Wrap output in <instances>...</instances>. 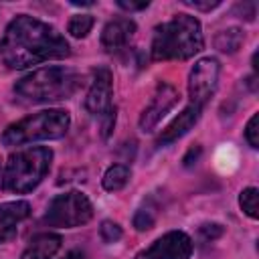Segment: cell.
Returning a JSON list of instances; mask_svg holds the SVG:
<instances>
[{"label":"cell","mask_w":259,"mask_h":259,"mask_svg":"<svg viewBox=\"0 0 259 259\" xmlns=\"http://www.w3.org/2000/svg\"><path fill=\"white\" fill-rule=\"evenodd\" d=\"M130 182V168L125 164H113L105 170L103 178H101V184L107 192H117L121 190L125 184Z\"/></svg>","instance_id":"15"},{"label":"cell","mask_w":259,"mask_h":259,"mask_svg":"<svg viewBox=\"0 0 259 259\" xmlns=\"http://www.w3.org/2000/svg\"><path fill=\"white\" fill-rule=\"evenodd\" d=\"M0 55L10 69H26L45 61L65 59L71 55V47L49 22L28 14H18L4 30Z\"/></svg>","instance_id":"1"},{"label":"cell","mask_w":259,"mask_h":259,"mask_svg":"<svg viewBox=\"0 0 259 259\" xmlns=\"http://www.w3.org/2000/svg\"><path fill=\"white\" fill-rule=\"evenodd\" d=\"M53 160V150L45 146L18 150L6 162L2 174V186L10 192L24 194L34 190L47 176Z\"/></svg>","instance_id":"4"},{"label":"cell","mask_w":259,"mask_h":259,"mask_svg":"<svg viewBox=\"0 0 259 259\" xmlns=\"http://www.w3.org/2000/svg\"><path fill=\"white\" fill-rule=\"evenodd\" d=\"M99 235H101V239L105 241V243H115V241H119L121 239V227L117 225V223H113V221H103L101 223V227H99Z\"/></svg>","instance_id":"20"},{"label":"cell","mask_w":259,"mask_h":259,"mask_svg":"<svg viewBox=\"0 0 259 259\" xmlns=\"http://www.w3.org/2000/svg\"><path fill=\"white\" fill-rule=\"evenodd\" d=\"M200 113H202V107L188 103V105H186V107L172 119V123L158 136L156 146H158V148H164V146H168V144L180 140L184 134H188V130H192V125L198 121Z\"/></svg>","instance_id":"13"},{"label":"cell","mask_w":259,"mask_h":259,"mask_svg":"<svg viewBox=\"0 0 259 259\" xmlns=\"http://www.w3.org/2000/svg\"><path fill=\"white\" fill-rule=\"evenodd\" d=\"M192 255V239L184 231H170L158 237L150 247L142 249L136 259H188Z\"/></svg>","instance_id":"9"},{"label":"cell","mask_w":259,"mask_h":259,"mask_svg":"<svg viewBox=\"0 0 259 259\" xmlns=\"http://www.w3.org/2000/svg\"><path fill=\"white\" fill-rule=\"evenodd\" d=\"M178 91L176 87H172L170 83H160L154 97L150 99V103L144 107L142 115H140V130L142 132H154V127L162 121V117L176 105L178 101Z\"/></svg>","instance_id":"10"},{"label":"cell","mask_w":259,"mask_h":259,"mask_svg":"<svg viewBox=\"0 0 259 259\" xmlns=\"http://www.w3.org/2000/svg\"><path fill=\"white\" fill-rule=\"evenodd\" d=\"M113 77L107 67H99L93 73L91 87L85 97V107L91 115H97L103 119V134L113 127L115 123V107H113Z\"/></svg>","instance_id":"7"},{"label":"cell","mask_w":259,"mask_h":259,"mask_svg":"<svg viewBox=\"0 0 259 259\" xmlns=\"http://www.w3.org/2000/svg\"><path fill=\"white\" fill-rule=\"evenodd\" d=\"M61 237L57 233H38L30 239L20 259H53L61 249Z\"/></svg>","instance_id":"14"},{"label":"cell","mask_w":259,"mask_h":259,"mask_svg":"<svg viewBox=\"0 0 259 259\" xmlns=\"http://www.w3.org/2000/svg\"><path fill=\"white\" fill-rule=\"evenodd\" d=\"M93 22H95V20H93L91 14H75V16L69 20L67 30H69L71 36H75V38H83V36H87V34L91 32Z\"/></svg>","instance_id":"17"},{"label":"cell","mask_w":259,"mask_h":259,"mask_svg":"<svg viewBox=\"0 0 259 259\" xmlns=\"http://www.w3.org/2000/svg\"><path fill=\"white\" fill-rule=\"evenodd\" d=\"M204 47L202 26L190 14H176L174 18L156 26L150 55L154 61H186Z\"/></svg>","instance_id":"2"},{"label":"cell","mask_w":259,"mask_h":259,"mask_svg":"<svg viewBox=\"0 0 259 259\" xmlns=\"http://www.w3.org/2000/svg\"><path fill=\"white\" fill-rule=\"evenodd\" d=\"M117 6L127 10V12H136V10H144L150 6L148 0H142V2H134V0H117Z\"/></svg>","instance_id":"23"},{"label":"cell","mask_w":259,"mask_h":259,"mask_svg":"<svg viewBox=\"0 0 259 259\" xmlns=\"http://www.w3.org/2000/svg\"><path fill=\"white\" fill-rule=\"evenodd\" d=\"M221 75V63L214 57H202L194 63L188 75V97L192 105L204 107V103L214 95Z\"/></svg>","instance_id":"8"},{"label":"cell","mask_w":259,"mask_h":259,"mask_svg":"<svg viewBox=\"0 0 259 259\" xmlns=\"http://www.w3.org/2000/svg\"><path fill=\"white\" fill-rule=\"evenodd\" d=\"M200 233L204 235V239H206V241H212V239H217V237H221V235H223V227H221V225H217V223L202 225V227H200Z\"/></svg>","instance_id":"22"},{"label":"cell","mask_w":259,"mask_h":259,"mask_svg":"<svg viewBox=\"0 0 259 259\" xmlns=\"http://www.w3.org/2000/svg\"><path fill=\"white\" fill-rule=\"evenodd\" d=\"M69 125H71V117L65 109H42L10 123L0 140L8 148L38 140H59L67 134Z\"/></svg>","instance_id":"5"},{"label":"cell","mask_w":259,"mask_h":259,"mask_svg":"<svg viewBox=\"0 0 259 259\" xmlns=\"http://www.w3.org/2000/svg\"><path fill=\"white\" fill-rule=\"evenodd\" d=\"M91 219H93V204L79 190L57 194L49 202L45 212V223L49 227H61V229L81 227L87 225Z\"/></svg>","instance_id":"6"},{"label":"cell","mask_w":259,"mask_h":259,"mask_svg":"<svg viewBox=\"0 0 259 259\" xmlns=\"http://www.w3.org/2000/svg\"><path fill=\"white\" fill-rule=\"evenodd\" d=\"M79 87V75L69 67H42L14 83V93L26 103L69 99Z\"/></svg>","instance_id":"3"},{"label":"cell","mask_w":259,"mask_h":259,"mask_svg":"<svg viewBox=\"0 0 259 259\" xmlns=\"http://www.w3.org/2000/svg\"><path fill=\"white\" fill-rule=\"evenodd\" d=\"M65 259H83V253L81 251H71V253H67Z\"/></svg>","instance_id":"25"},{"label":"cell","mask_w":259,"mask_h":259,"mask_svg":"<svg viewBox=\"0 0 259 259\" xmlns=\"http://www.w3.org/2000/svg\"><path fill=\"white\" fill-rule=\"evenodd\" d=\"M184 4H188V6H192V8H198V10H212V8H217L221 2L217 0V2H190V0H184Z\"/></svg>","instance_id":"24"},{"label":"cell","mask_w":259,"mask_h":259,"mask_svg":"<svg viewBox=\"0 0 259 259\" xmlns=\"http://www.w3.org/2000/svg\"><path fill=\"white\" fill-rule=\"evenodd\" d=\"M134 32H136V22L132 18H125V16L113 18L101 30V47L107 53L121 51L130 42V38L134 36Z\"/></svg>","instance_id":"11"},{"label":"cell","mask_w":259,"mask_h":259,"mask_svg":"<svg viewBox=\"0 0 259 259\" xmlns=\"http://www.w3.org/2000/svg\"><path fill=\"white\" fill-rule=\"evenodd\" d=\"M154 223H156V212H154V208H150V206H142V208H138V212L134 214V227H136L138 231H148V229L154 227Z\"/></svg>","instance_id":"19"},{"label":"cell","mask_w":259,"mask_h":259,"mask_svg":"<svg viewBox=\"0 0 259 259\" xmlns=\"http://www.w3.org/2000/svg\"><path fill=\"white\" fill-rule=\"evenodd\" d=\"M257 194L259 192L255 186H249L239 194V206L249 219H257Z\"/></svg>","instance_id":"18"},{"label":"cell","mask_w":259,"mask_h":259,"mask_svg":"<svg viewBox=\"0 0 259 259\" xmlns=\"http://www.w3.org/2000/svg\"><path fill=\"white\" fill-rule=\"evenodd\" d=\"M30 204L26 200H10L0 204V243H6L16 237L18 225L28 219Z\"/></svg>","instance_id":"12"},{"label":"cell","mask_w":259,"mask_h":259,"mask_svg":"<svg viewBox=\"0 0 259 259\" xmlns=\"http://www.w3.org/2000/svg\"><path fill=\"white\" fill-rule=\"evenodd\" d=\"M241 42H243V32L239 28H227V30L219 32L214 38L217 49L223 53H235L241 47Z\"/></svg>","instance_id":"16"},{"label":"cell","mask_w":259,"mask_h":259,"mask_svg":"<svg viewBox=\"0 0 259 259\" xmlns=\"http://www.w3.org/2000/svg\"><path fill=\"white\" fill-rule=\"evenodd\" d=\"M245 140L251 148H259V115L253 113L245 127Z\"/></svg>","instance_id":"21"}]
</instances>
